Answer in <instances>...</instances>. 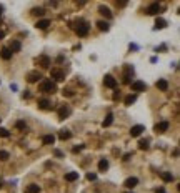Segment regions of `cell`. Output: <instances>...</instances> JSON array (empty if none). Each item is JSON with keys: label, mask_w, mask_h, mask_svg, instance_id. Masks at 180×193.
<instances>
[{"label": "cell", "mask_w": 180, "mask_h": 193, "mask_svg": "<svg viewBox=\"0 0 180 193\" xmlns=\"http://www.w3.org/2000/svg\"><path fill=\"white\" fill-rule=\"evenodd\" d=\"M38 88H40V92H43V93H53V92L57 90V85L52 80H45V82L40 83Z\"/></svg>", "instance_id": "cell-1"}, {"label": "cell", "mask_w": 180, "mask_h": 193, "mask_svg": "<svg viewBox=\"0 0 180 193\" xmlns=\"http://www.w3.org/2000/svg\"><path fill=\"white\" fill-rule=\"evenodd\" d=\"M132 77H134V68L130 65H125L124 67V78H122L125 85H130V83H132Z\"/></svg>", "instance_id": "cell-2"}, {"label": "cell", "mask_w": 180, "mask_h": 193, "mask_svg": "<svg viewBox=\"0 0 180 193\" xmlns=\"http://www.w3.org/2000/svg\"><path fill=\"white\" fill-rule=\"evenodd\" d=\"M160 10H162L160 4L159 2H154V4H150V5L145 9V13H147V15H159Z\"/></svg>", "instance_id": "cell-3"}, {"label": "cell", "mask_w": 180, "mask_h": 193, "mask_svg": "<svg viewBox=\"0 0 180 193\" xmlns=\"http://www.w3.org/2000/svg\"><path fill=\"white\" fill-rule=\"evenodd\" d=\"M75 32H77L80 37H85L88 33V23L87 22H83V20H80L77 23V27H75Z\"/></svg>", "instance_id": "cell-4"}, {"label": "cell", "mask_w": 180, "mask_h": 193, "mask_svg": "<svg viewBox=\"0 0 180 193\" xmlns=\"http://www.w3.org/2000/svg\"><path fill=\"white\" fill-rule=\"evenodd\" d=\"M130 87H132V90H134V92H145V90H147V85H145L144 82H140V80L132 82Z\"/></svg>", "instance_id": "cell-5"}, {"label": "cell", "mask_w": 180, "mask_h": 193, "mask_svg": "<svg viewBox=\"0 0 180 193\" xmlns=\"http://www.w3.org/2000/svg\"><path fill=\"white\" fill-rule=\"evenodd\" d=\"M50 75H52V78H55L57 82H62V80H65V73H63L62 70H58V68H52Z\"/></svg>", "instance_id": "cell-6"}, {"label": "cell", "mask_w": 180, "mask_h": 193, "mask_svg": "<svg viewBox=\"0 0 180 193\" xmlns=\"http://www.w3.org/2000/svg\"><path fill=\"white\" fill-rule=\"evenodd\" d=\"M144 132H145V127H144V125H135V127L130 128V135H132V137H140Z\"/></svg>", "instance_id": "cell-7"}, {"label": "cell", "mask_w": 180, "mask_h": 193, "mask_svg": "<svg viewBox=\"0 0 180 193\" xmlns=\"http://www.w3.org/2000/svg\"><path fill=\"white\" fill-rule=\"evenodd\" d=\"M103 83H105V87H107V88H115V87H117V80H115L112 75H105V78H103Z\"/></svg>", "instance_id": "cell-8"}, {"label": "cell", "mask_w": 180, "mask_h": 193, "mask_svg": "<svg viewBox=\"0 0 180 193\" xmlns=\"http://www.w3.org/2000/svg\"><path fill=\"white\" fill-rule=\"evenodd\" d=\"M42 78V73H38V72H30L28 75H27V80L30 82V83H35V82H38Z\"/></svg>", "instance_id": "cell-9"}, {"label": "cell", "mask_w": 180, "mask_h": 193, "mask_svg": "<svg viewBox=\"0 0 180 193\" xmlns=\"http://www.w3.org/2000/svg\"><path fill=\"white\" fill-rule=\"evenodd\" d=\"M167 130H169V122H160V123L155 125V132L157 133H164V132H167Z\"/></svg>", "instance_id": "cell-10"}, {"label": "cell", "mask_w": 180, "mask_h": 193, "mask_svg": "<svg viewBox=\"0 0 180 193\" xmlns=\"http://www.w3.org/2000/svg\"><path fill=\"white\" fill-rule=\"evenodd\" d=\"M127 188H135L137 185H139V178H135V177H130V178H127L125 180V183H124Z\"/></svg>", "instance_id": "cell-11"}, {"label": "cell", "mask_w": 180, "mask_h": 193, "mask_svg": "<svg viewBox=\"0 0 180 193\" xmlns=\"http://www.w3.org/2000/svg\"><path fill=\"white\" fill-rule=\"evenodd\" d=\"M38 63H40L42 68H48V67H50V58L47 55H40L38 57Z\"/></svg>", "instance_id": "cell-12"}, {"label": "cell", "mask_w": 180, "mask_h": 193, "mask_svg": "<svg viewBox=\"0 0 180 193\" xmlns=\"http://www.w3.org/2000/svg\"><path fill=\"white\" fill-rule=\"evenodd\" d=\"M155 85H157V88H159V90H162V92H167V90H169V82L164 80V78H160V80L157 82Z\"/></svg>", "instance_id": "cell-13"}, {"label": "cell", "mask_w": 180, "mask_h": 193, "mask_svg": "<svg viewBox=\"0 0 180 193\" xmlns=\"http://www.w3.org/2000/svg\"><path fill=\"white\" fill-rule=\"evenodd\" d=\"M68 115H70V108L63 105V107L58 110V118H60V120H65V117H68Z\"/></svg>", "instance_id": "cell-14"}, {"label": "cell", "mask_w": 180, "mask_h": 193, "mask_svg": "<svg viewBox=\"0 0 180 193\" xmlns=\"http://www.w3.org/2000/svg\"><path fill=\"white\" fill-rule=\"evenodd\" d=\"M50 25V20H48V18H43V20H38L35 23V27L37 28H40V30H45L47 27Z\"/></svg>", "instance_id": "cell-15"}, {"label": "cell", "mask_w": 180, "mask_h": 193, "mask_svg": "<svg viewBox=\"0 0 180 193\" xmlns=\"http://www.w3.org/2000/svg\"><path fill=\"white\" fill-rule=\"evenodd\" d=\"M0 57H2L4 60H10V58H12V52L9 50L7 47H4V48L0 50Z\"/></svg>", "instance_id": "cell-16"}, {"label": "cell", "mask_w": 180, "mask_h": 193, "mask_svg": "<svg viewBox=\"0 0 180 193\" xmlns=\"http://www.w3.org/2000/svg\"><path fill=\"white\" fill-rule=\"evenodd\" d=\"M112 122H113V113H107V117H105V120L102 122V127H103V128L110 127V125H112Z\"/></svg>", "instance_id": "cell-17"}, {"label": "cell", "mask_w": 180, "mask_h": 193, "mask_svg": "<svg viewBox=\"0 0 180 193\" xmlns=\"http://www.w3.org/2000/svg\"><path fill=\"white\" fill-rule=\"evenodd\" d=\"M25 193H40V187L35 185V183H32V185H28L25 188Z\"/></svg>", "instance_id": "cell-18"}, {"label": "cell", "mask_w": 180, "mask_h": 193, "mask_svg": "<svg viewBox=\"0 0 180 193\" xmlns=\"http://www.w3.org/2000/svg\"><path fill=\"white\" fill-rule=\"evenodd\" d=\"M98 12H100L103 17H107V18H112V12H110V9H107V7L100 5V7H98Z\"/></svg>", "instance_id": "cell-19"}, {"label": "cell", "mask_w": 180, "mask_h": 193, "mask_svg": "<svg viewBox=\"0 0 180 193\" xmlns=\"http://www.w3.org/2000/svg\"><path fill=\"white\" fill-rule=\"evenodd\" d=\"M38 108H42V110H48V108H50V102H48L47 98H40V100H38Z\"/></svg>", "instance_id": "cell-20"}, {"label": "cell", "mask_w": 180, "mask_h": 193, "mask_svg": "<svg viewBox=\"0 0 180 193\" xmlns=\"http://www.w3.org/2000/svg\"><path fill=\"white\" fill-rule=\"evenodd\" d=\"M20 48H22L20 42H18V40H14V42L10 43V48H9V50H10L12 53H14V52H20Z\"/></svg>", "instance_id": "cell-21"}, {"label": "cell", "mask_w": 180, "mask_h": 193, "mask_svg": "<svg viewBox=\"0 0 180 193\" xmlns=\"http://www.w3.org/2000/svg\"><path fill=\"white\" fill-rule=\"evenodd\" d=\"M160 177H162L164 182H174V175L170 172H160Z\"/></svg>", "instance_id": "cell-22"}, {"label": "cell", "mask_w": 180, "mask_h": 193, "mask_svg": "<svg viewBox=\"0 0 180 193\" xmlns=\"http://www.w3.org/2000/svg\"><path fill=\"white\" fill-rule=\"evenodd\" d=\"M78 178V173L77 172H68V173H65V180L67 182H75Z\"/></svg>", "instance_id": "cell-23"}, {"label": "cell", "mask_w": 180, "mask_h": 193, "mask_svg": "<svg viewBox=\"0 0 180 193\" xmlns=\"http://www.w3.org/2000/svg\"><path fill=\"white\" fill-rule=\"evenodd\" d=\"M97 27H98V30H102V32H107L108 28H110V25H108V22H105V20H100V22H97Z\"/></svg>", "instance_id": "cell-24"}, {"label": "cell", "mask_w": 180, "mask_h": 193, "mask_svg": "<svg viewBox=\"0 0 180 193\" xmlns=\"http://www.w3.org/2000/svg\"><path fill=\"white\" fill-rule=\"evenodd\" d=\"M42 142H43V145H53L55 137H53V135H45V137L42 138Z\"/></svg>", "instance_id": "cell-25"}, {"label": "cell", "mask_w": 180, "mask_h": 193, "mask_svg": "<svg viewBox=\"0 0 180 193\" xmlns=\"http://www.w3.org/2000/svg\"><path fill=\"white\" fill-rule=\"evenodd\" d=\"M98 170H100V172H107L108 170V160H105V158L100 160V162H98Z\"/></svg>", "instance_id": "cell-26"}, {"label": "cell", "mask_w": 180, "mask_h": 193, "mask_svg": "<svg viewBox=\"0 0 180 193\" xmlns=\"http://www.w3.org/2000/svg\"><path fill=\"white\" fill-rule=\"evenodd\" d=\"M70 137H72V133L68 132V130H60V132H58V138H60V140H68Z\"/></svg>", "instance_id": "cell-27"}, {"label": "cell", "mask_w": 180, "mask_h": 193, "mask_svg": "<svg viewBox=\"0 0 180 193\" xmlns=\"http://www.w3.org/2000/svg\"><path fill=\"white\" fill-rule=\"evenodd\" d=\"M167 27V22L164 20V18H157V22H155V28H165Z\"/></svg>", "instance_id": "cell-28"}, {"label": "cell", "mask_w": 180, "mask_h": 193, "mask_svg": "<svg viewBox=\"0 0 180 193\" xmlns=\"http://www.w3.org/2000/svg\"><path fill=\"white\" fill-rule=\"evenodd\" d=\"M135 100H137V97L135 95H127L124 102H125V105H132V103H135Z\"/></svg>", "instance_id": "cell-29"}, {"label": "cell", "mask_w": 180, "mask_h": 193, "mask_svg": "<svg viewBox=\"0 0 180 193\" xmlns=\"http://www.w3.org/2000/svg\"><path fill=\"white\" fill-rule=\"evenodd\" d=\"M9 158H10V155H9L7 150H0V162H5V160H9Z\"/></svg>", "instance_id": "cell-30"}, {"label": "cell", "mask_w": 180, "mask_h": 193, "mask_svg": "<svg viewBox=\"0 0 180 193\" xmlns=\"http://www.w3.org/2000/svg\"><path fill=\"white\" fill-rule=\"evenodd\" d=\"M0 137H2V138H9V137H10V132H9L7 128L0 127Z\"/></svg>", "instance_id": "cell-31"}, {"label": "cell", "mask_w": 180, "mask_h": 193, "mask_svg": "<svg viewBox=\"0 0 180 193\" xmlns=\"http://www.w3.org/2000/svg\"><path fill=\"white\" fill-rule=\"evenodd\" d=\"M139 148L140 150H147V148H149V142H147V140H140L139 142Z\"/></svg>", "instance_id": "cell-32"}, {"label": "cell", "mask_w": 180, "mask_h": 193, "mask_svg": "<svg viewBox=\"0 0 180 193\" xmlns=\"http://www.w3.org/2000/svg\"><path fill=\"white\" fill-rule=\"evenodd\" d=\"M32 13H33V15H38V17H42L43 13H45V10H43V9H33V10H32Z\"/></svg>", "instance_id": "cell-33"}, {"label": "cell", "mask_w": 180, "mask_h": 193, "mask_svg": "<svg viewBox=\"0 0 180 193\" xmlns=\"http://www.w3.org/2000/svg\"><path fill=\"white\" fill-rule=\"evenodd\" d=\"M15 127L18 128V130H25V128H27V125H25V122H22V120H18V122L15 123Z\"/></svg>", "instance_id": "cell-34"}, {"label": "cell", "mask_w": 180, "mask_h": 193, "mask_svg": "<svg viewBox=\"0 0 180 193\" xmlns=\"http://www.w3.org/2000/svg\"><path fill=\"white\" fill-rule=\"evenodd\" d=\"M62 93H63V97H73V92H72V90H68V88H63Z\"/></svg>", "instance_id": "cell-35"}, {"label": "cell", "mask_w": 180, "mask_h": 193, "mask_svg": "<svg viewBox=\"0 0 180 193\" xmlns=\"http://www.w3.org/2000/svg\"><path fill=\"white\" fill-rule=\"evenodd\" d=\"M95 178H97V175H95V173H88V175H87V180H90V182H93Z\"/></svg>", "instance_id": "cell-36"}, {"label": "cell", "mask_w": 180, "mask_h": 193, "mask_svg": "<svg viewBox=\"0 0 180 193\" xmlns=\"http://www.w3.org/2000/svg\"><path fill=\"white\" fill-rule=\"evenodd\" d=\"M82 148H83V145H78V147H75V148H73V153H78Z\"/></svg>", "instance_id": "cell-37"}, {"label": "cell", "mask_w": 180, "mask_h": 193, "mask_svg": "<svg viewBox=\"0 0 180 193\" xmlns=\"http://www.w3.org/2000/svg\"><path fill=\"white\" fill-rule=\"evenodd\" d=\"M118 98H120V92H115L113 93V100H118Z\"/></svg>", "instance_id": "cell-38"}, {"label": "cell", "mask_w": 180, "mask_h": 193, "mask_svg": "<svg viewBox=\"0 0 180 193\" xmlns=\"http://www.w3.org/2000/svg\"><path fill=\"white\" fill-rule=\"evenodd\" d=\"M53 153H55V157H63V153L60 152V150H55V152H53Z\"/></svg>", "instance_id": "cell-39"}, {"label": "cell", "mask_w": 180, "mask_h": 193, "mask_svg": "<svg viewBox=\"0 0 180 193\" xmlns=\"http://www.w3.org/2000/svg\"><path fill=\"white\" fill-rule=\"evenodd\" d=\"M117 5H118V7H125L127 4H125V2H117Z\"/></svg>", "instance_id": "cell-40"}, {"label": "cell", "mask_w": 180, "mask_h": 193, "mask_svg": "<svg viewBox=\"0 0 180 193\" xmlns=\"http://www.w3.org/2000/svg\"><path fill=\"white\" fill-rule=\"evenodd\" d=\"M4 37H5V32H4V30H0V40H2Z\"/></svg>", "instance_id": "cell-41"}, {"label": "cell", "mask_w": 180, "mask_h": 193, "mask_svg": "<svg viewBox=\"0 0 180 193\" xmlns=\"http://www.w3.org/2000/svg\"><path fill=\"white\" fill-rule=\"evenodd\" d=\"M157 193H165V188H159V190H157Z\"/></svg>", "instance_id": "cell-42"}, {"label": "cell", "mask_w": 180, "mask_h": 193, "mask_svg": "<svg viewBox=\"0 0 180 193\" xmlns=\"http://www.w3.org/2000/svg\"><path fill=\"white\" fill-rule=\"evenodd\" d=\"M2 12H4V7L0 5V15H2Z\"/></svg>", "instance_id": "cell-43"}, {"label": "cell", "mask_w": 180, "mask_h": 193, "mask_svg": "<svg viewBox=\"0 0 180 193\" xmlns=\"http://www.w3.org/2000/svg\"><path fill=\"white\" fill-rule=\"evenodd\" d=\"M125 193H132V192H125Z\"/></svg>", "instance_id": "cell-44"}, {"label": "cell", "mask_w": 180, "mask_h": 193, "mask_svg": "<svg viewBox=\"0 0 180 193\" xmlns=\"http://www.w3.org/2000/svg\"><path fill=\"white\" fill-rule=\"evenodd\" d=\"M0 122H2V118H0Z\"/></svg>", "instance_id": "cell-45"}, {"label": "cell", "mask_w": 180, "mask_h": 193, "mask_svg": "<svg viewBox=\"0 0 180 193\" xmlns=\"http://www.w3.org/2000/svg\"><path fill=\"white\" fill-rule=\"evenodd\" d=\"M0 187H2V185H0Z\"/></svg>", "instance_id": "cell-46"}]
</instances>
